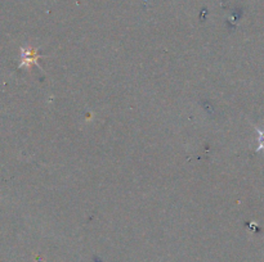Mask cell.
<instances>
[{
    "mask_svg": "<svg viewBox=\"0 0 264 262\" xmlns=\"http://www.w3.org/2000/svg\"><path fill=\"white\" fill-rule=\"evenodd\" d=\"M45 55L39 54L36 52V49L31 47H24L21 48V63H20L18 67H31L32 65L39 66V59L40 58H44Z\"/></svg>",
    "mask_w": 264,
    "mask_h": 262,
    "instance_id": "cell-1",
    "label": "cell"
},
{
    "mask_svg": "<svg viewBox=\"0 0 264 262\" xmlns=\"http://www.w3.org/2000/svg\"><path fill=\"white\" fill-rule=\"evenodd\" d=\"M258 130V134H259V147L256 151H264V131L263 130Z\"/></svg>",
    "mask_w": 264,
    "mask_h": 262,
    "instance_id": "cell-2",
    "label": "cell"
}]
</instances>
